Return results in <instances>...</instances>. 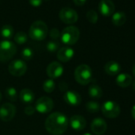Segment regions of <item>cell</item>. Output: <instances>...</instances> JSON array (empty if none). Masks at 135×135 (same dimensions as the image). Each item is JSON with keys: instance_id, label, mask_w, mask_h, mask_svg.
<instances>
[{"instance_id": "d6986e66", "label": "cell", "mask_w": 135, "mask_h": 135, "mask_svg": "<svg viewBox=\"0 0 135 135\" xmlns=\"http://www.w3.org/2000/svg\"><path fill=\"white\" fill-rule=\"evenodd\" d=\"M20 100L25 104H30L34 100V93L29 88H24L20 91Z\"/></svg>"}, {"instance_id": "5b68a950", "label": "cell", "mask_w": 135, "mask_h": 135, "mask_svg": "<svg viewBox=\"0 0 135 135\" xmlns=\"http://www.w3.org/2000/svg\"><path fill=\"white\" fill-rule=\"evenodd\" d=\"M17 52L15 44L9 40H4L0 42V61L7 62L10 60Z\"/></svg>"}, {"instance_id": "8fae6325", "label": "cell", "mask_w": 135, "mask_h": 135, "mask_svg": "<svg viewBox=\"0 0 135 135\" xmlns=\"http://www.w3.org/2000/svg\"><path fill=\"white\" fill-rule=\"evenodd\" d=\"M46 73L50 79H57L63 75L64 68L60 63L57 61H53L48 65Z\"/></svg>"}, {"instance_id": "836d02e7", "label": "cell", "mask_w": 135, "mask_h": 135, "mask_svg": "<svg viewBox=\"0 0 135 135\" xmlns=\"http://www.w3.org/2000/svg\"><path fill=\"white\" fill-rule=\"evenodd\" d=\"M74 3L76 5V6H84L85 4V3L87 2V0H73Z\"/></svg>"}, {"instance_id": "ac0fdd59", "label": "cell", "mask_w": 135, "mask_h": 135, "mask_svg": "<svg viewBox=\"0 0 135 135\" xmlns=\"http://www.w3.org/2000/svg\"><path fill=\"white\" fill-rule=\"evenodd\" d=\"M116 84L121 88H127L133 83V79L130 75L127 73H120L116 77Z\"/></svg>"}, {"instance_id": "4dcf8cb0", "label": "cell", "mask_w": 135, "mask_h": 135, "mask_svg": "<svg viewBox=\"0 0 135 135\" xmlns=\"http://www.w3.org/2000/svg\"><path fill=\"white\" fill-rule=\"evenodd\" d=\"M25 114H26L27 115H32L35 113L36 110H35V107H32V106H27L26 108H25Z\"/></svg>"}, {"instance_id": "2e32d148", "label": "cell", "mask_w": 135, "mask_h": 135, "mask_svg": "<svg viewBox=\"0 0 135 135\" xmlns=\"http://www.w3.org/2000/svg\"><path fill=\"white\" fill-rule=\"evenodd\" d=\"M74 56V50L69 46H65L60 48L57 51V59L61 62H68Z\"/></svg>"}, {"instance_id": "603a6c76", "label": "cell", "mask_w": 135, "mask_h": 135, "mask_svg": "<svg viewBox=\"0 0 135 135\" xmlns=\"http://www.w3.org/2000/svg\"><path fill=\"white\" fill-rule=\"evenodd\" d=\"M5 93H6L7 98L10 101H11V102L17 101V99H18V92H17V91H16V89L15 88L11 87V88H7Z\"/></svg>"}, {"instance_id": "f1b7e54d", "label": "cell", "mask_w": 135, "mask_h": 135, "mask_svg": "<svg viewBox=\"0 0 135 135\" xmlns=\"http://www.w3.org/2000/svg\"><path fill=\"white\" fill-rule=\"evenodd\" d=\"M59 43L56 41H50L46 45V49L49 52H55L59 49Z\"/></svg>"}, {"instance_id": "3957f363", "label": "cell", "mask_w": 135, "mask_h": 135, "mask_svg": "<svg viewBox=\"0 0 135 135\" xmlns=\"http://www.w3.org/2000/svg\"><path fill=\"white\" fill-rule=\"evenodd\" d=\"M80 30L76 26H70L64 28L60 35V39L62 42L67 45H75L80 38Z\"/></svg>"}, {"instance_id": "9c48e42d", "label": "cell", "mask_w": 135, "mask_h": 135, "mask_svg": "<svg viewBox=\"0 0 135 135\" xmlns=\"http://www.w3.org/2000/svg\"><path fill=\"white\" fill-rule=\"evenodd\" d=\"M16 114V107L14 104L5 103L0 107V119L3 122L11 121Z\"/></svg>"}, {"instance_id": "4fadbf2b", "label": "cell", "mask_w": 135, "mask_h": 135, "mask_svg": "<svg viewBox=\"0 0 135 135\" xmlns=\"http://www.w3.org/2000/svg\"><path fill=\"white\" fill-rule=\"evenodd\" d=\"M115 7L111 0H101L99 4V11L100 14L105 17L112 15L114 12Z\"/></svg>"}, {"instance_id": "44dd1931", "label": "cell", "mask_w": 135, "mask_h": 135, "mask_svg": "<svg viewBox=\"0 0 135 135\" xmlns=\"http://www.w3.org/2000/svg\"><path fill=\"white\" fill-rule=\"evenodd\" d=\"M88 94L91 98L98 99L103 96V90L98 84H92L88 88Z\"/></svg>"}, {"instance_id": "8992f818", "label": "cell", "mask_w": 135, "mask_h": 135, "mask_svg": "<svg viewBox=\"0 0 135 135\" xmlns=\"http://www.w3.org/2000/svg\"><path fill=\"white\" fill-rule=\"evenodd\" d=\"M101 110L103 115L108 118H115L120 114L121 112L119 105L116 102L111 100L104 102L101 107Z\"/></svg>"}, {"instance_id": "4316f807", "label": "cell", "mask_w": 135, "mask_h": 135, "mask_svg": "<svg viewBox=\"0 0 135 135\" xmlns=\"http://www.w3.org/2000/svg\"><path fill=\"white\" fill-rule=\"evenodd\" d=\"M86 16H87V19L88 20V22L92 24H95L98 22V14L94 10H89Z\"/></svg>"}, {"instance_id": "d590c367", "label": "cell", "mask_w": 135, "mask_h": 135, "mask_svg": "<svg viewBox=\"0 0 135 135\" xmlns=\"http://www.w3.org/2000/svg\"><path fill=\"white\" fill-rule=\"evenodd\" d=\"M132 72H133V76L135 77V64H133V69H132Z\"/></svg>"}, {"instance_id": "7a4b0ae2", "label": "cell", "mask_w": 135, "mask_h": 135, "mask_svg": "<svg viewBox=\"0 0 135 135\" xmlns=\"http://www.w3.org/2000/svg\"><path fill=\"white\" fill-rule=\"evenodd\" d=\"M48 34V26L43 21H35L30 26L29 35L35 41H43Z\"/></svg>"}, {"instance_id": "52a82bcc", "label": "cell", "mask_w": 135, "mask_h": 135, "mask_svg": "<svg viewBox=\"0 0 135 135\" xmlns=\"http://www.w3.org/2000/svg\"><path fill=\"white\" fill-rule=\"evenodd\" d=\"M60 19L65 24L72 25L77 22L78 14L77 12L70 7H63L59 12Z\"/></svg>"}, {"instance_id": "cb8c5ba5", "label": "cell", "mask_w": 135, "mask_h": 135, "mask_svg": "<svg viewBox=\"0 0 135 135\" xmlns=\"http://www.w3.org/2000/svg\"><path fill=\"white\" fill-rule=\"evenodd\" d=\"M86 109L88 112L96 113L99 111V110L101 109V107L99 103L95 101H89L86 103Z\"/></svg>"}, {"instance_id": "e575fe53", "label": "cell", "mask_w": 135, "mask_h": 135, "mask_svg": "<svg viewBox=\"0 0 135 135\" xmlns=\"http://www.w3.org/2000/svg\"><path fill=\"white\" fill-rule=\"evenodd\" d=\"M131 115L135 119V105H133L132 109H131Z\"/></svg>"}, {"instance_id": "ffe728a7", "label": "cell", "mask_w": 135, "mask_h": 135, "mask_svg": "<svg viewBox=\"0 0 135 135\" xmlns=\"http://www.w3.org/2000/svg\"><path fill=\"white\" fill-rule=\"evenodd\" d=\"M112 23L116 26H122L126 22V15L122 11H118L112 15Z\"/></svg>"}, {"instance_id": "d4e9b609", "label": "cell", "mask_w": 135, "mask_h": 135, "mask_svg": "<svg viewBox=\"0 0 135 135\" xmlns=\"http://www.w3.org/2000/svg\"><path fill=\"white\" fill-rule=\"evenodd\" d=\"M14 39H15V41L18 44V45H23L25 44L27 40H28V37L26 35V33L24 32H18L17 33L15 37H14Z\"/></svg>"}, {"instance_id": "7402d4cb", "label": "cell", "mask_w": 135, "mask_h": 135, "mask_svg": "<svg viewBox=\"0 0 135 135\" xmlns=\"http://www.w3.org/2000/svg\"><path fill=\"white\" fill-rule=\"evenodd\" d=\"M0 34L6 40L11 39L14 36V28L11 25H4L0 30Z\"/></svg>"}, {"instance_id": "484cf974", "label": "cell", "mask_w": 135, "mask_h": 135, "mask_svg": "<svg viewBox=\"0 0 135 135\" xmlns=\"http://www.w3.org/2000/svg\"><path fill=\"white\" fill-rule=\"evenodd\" d=\"M55 88H56V84H55L53 80H52V79L45 80L43 84V89L47 93L52 92L55 90Z\"/></svg>"}, {"instance_id": "74e56055", "label": "cell", "mask_w": 135, "mask_h": 135, "mask_svg": "<svg viewBox=\"0 0 135 135\" xmlns=\"http://www.w3.org/2000/svg\"><path fill=\"white\" fill-rule=\"evenodd\" d=\"M83 135H91V133H85L84 134H83Z\"/></svg>"}, {"instance_id": "e0dca14e", "label": "cell", "mask_w": 135, "mask_h": 135, "mask_svg": "<svg viewBox=\"0 0 135 135\" xmlns=\"http://www.w3.org/2000/svg\"><path fill=\"white\" fill-rule=\"evenodd\" d=\"M104 71L109 76H115L121 71V66L119 63L111 60L107 62L104 66Z\"/></svg>"}, {"instance_id": "ab89813d", "label": "cell", "mask_w": 135, "mask_h": 135, "mask_svg": "<svg viewBox=\"0 0 135 135\" xmlns=\"http://www.w3.org/2000/svg\"><path fill=\"white\" fill-rule=\"evenodd\" d=\"M45 1H48V0H45Z\"/></svg>"}, {"instance_id": "d6a6232c", "label": "cell", "mask_w": 135, "mask_h": 135, "mask_svg": "<svg viewBox=\"0 0 135 135\" xmlns=\"http://www.w3.org/2000/svg\"><path fill=\"white\" fill-rule=\"evenodd\" d=\"M59 88L61 91H68V88H69V87H68V84L65 83V82H60V84H59Z\"/></svg>"}, {"instance_id": "f546056e", "label": "cell", "mask_w": 135, "mask_h": 135, "mask_svg": "<svg viewBox=\"0 0 135 135\" xmlns=\"http://www.w3.org/2000/svg\"><path fill=\"white\" fill-rule=\"evenodd\" d=\"M60 35H61V33L56 28H52L49 32V36L52 39H53V41L59 39L60 37Z\"/></svg>"}, {"instance_id": "1f68e13d", "label": "cell", "mask_w": 135, "mask_h": 135, "mask_svg": "<svg viewBox=\"0 0 135 135\" xmlns=\"http://www.w3.org/2000/svg\"><path fill=\"white\" fill-rule=\"evenodd\" d=\"M42 2H43V0H30V5L35 7H40L42 4Z\"/></svg>"}, {"instance_id": "277c9868", "label": "cell", "mask_w": 135, "mask_h": 135, "mask_svg": "<svg viewBox=\"0 0 135 135\" xmlns=\"http://www.w3.org/2000/svg\"><path fill=\"white\" fill-rule=\"evenodd\" d=\"M74 76L76 82L80 84L87 85L92 80L91 69L88 64H80L76 69Z\"/></svg>"}, {"instance_id": "5bb4252c", "label": "cell", "mask_w": 135, "mask_h": 135, "mask_svg": "<svg viewBox=\"0 0 135 135\" xmlns=\"http://www.w3.org/2000/svg\"><path fill=\"white\" fill-rule=\"evenodd\" d=\"M64 99L66 103L71 106H78L81 103L82 99L79 93L74 91H67L64 92Z\"/></svg>"}, {"instance_id": "6da1fadb", "label": "cell", "mask_w": 135, "mask_h": 135, "mask_svg": "<svg viewBox=\"0 0 135 135\" xmlns=\"http://www.w3.org/2000/svg\"><path fill=\"white\" fill-rule=\"evenodd\" d=\"M69 126V119L62 113L54 112L49 115L45 122L46 130L52 135H60L64 133Z\"/></svg>"}, {"instance_id": "9a60e30c", "label": "cell", "mask_w": 135, "mask_h": 135, "mask_svg": "<svg viewBox=\"0 0 135 135\" xmlns=\"http://www.w3.org/2000/svg\"><path fill=\"white\" fill-rule=\"evenodd\" d=\"M69 122L70 123L71 127L73 129L77 130V131L83 130L86 127V125H87L86 119L83 116L79 115V114L72 116Z\"/></svg>"}, {"instance_id": "f35d334b", "label": "cell", "mask_w": 135, "mask_h": 135, "mask_svg": "<svg viewBox=\"0 0 135 135\" xmlns=\"http://www.w3.org/2000/svg\"><path fill=\"white\" fill-rule=\"evenodd\" d=\"M2 99V95H1V92H0V101Z\"/></svg>"}, {"instance_id": "ba28073f", "label": "cell", "mask_w": 135, "mask_h": 135, "mask_svg": "<svg viewBox=\"0 0 135 135\" xmlns=\"http://www.w3.org/2000/svg\"><path fill=\"white\" fill-rule=\"evenodd\" d=\"M9 73L15 76H23L27 70V65L25 61L22 60H15L8 66Z\"/></svg>"}, {"instance_id": "7c38bea8", "label": "cell", "mask_w": 135, "mask_h": 135, "mask_svg": "<svg viewBox=\"0 0 135 135\" xmlns=\"http://www.w3.org/2000/svg\"><path fill=\"white\" fill-rule=\"evenodd\" d=\"M107 129V124L106 121L101 118H94L91 123V129L96 135L103 134Z\"/></svg>"}, {"instance_id": "8d00e7d4", "label": "cell", "mask_w": 135, "mask_h": 135, "mask_svg": "<svg viewBox=\"0 0 135 135\" xmlns=\"http://www.w3.org/2000/svg\"><path fill=\"white\" fill-rule=\"evenodd\" d=\"M133 90L135 91V81L133 83Z\"/></svg>"}, {"instance_id": "83f0119b", "label": "cell", "mask_w": 135, "mask_h": 135, "mask_svg": "<svg viewBox=\"0 0 135 135\" xmlns=\"http://www.w3.org/2000/svg\"><path fill=\"white\" fill-rule=\"evenodd\" d=\"M22 57L23 60H30L33 56V51L29 48V47H26V48H24L22 51Z\"/></svg>"}, {"instance_id": "30bf717a", "label": "cell", "mask_w": 135, "mask_h": 135, "mask_svg": "<svg viewBox=\"0 0 135 135\" xmlns=\"http://www.w3.org/2000/svg\"><path fill=\"white\" fill-rule=\"evenodd\" d=\"M53 108V101L47 96L39 98L35 104V110L41 114H46L50 112Z\"/></svg>"}]
</instances>
